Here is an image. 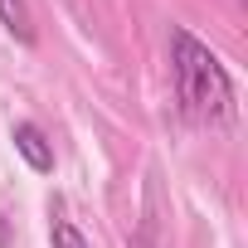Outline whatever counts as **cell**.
Listing matches in <instances>:
<instances>
[{"label":"cell","instance_id":"3","mask_svg":"<svg viewBox=\"0 0 248 248\" xmlns=\"http://www.w3.org/2000/svg\"><path fill=\"white\" fill-rule=\"evenodd\" d=\"M0 25H5L20 44H34V25H30V10L25 0H0Z\"/></svg>","mask_w":248,"mask_h":248},{"label":"cell","instance_id":"2","mask_svg":"<svg viewBox=\"0 0 248 248\" xmlns=\"http://www.w3.org/2000/svg\"><path fill=\"white\" fill-rule=\"evenodd\" d=\"M15 151L34 170H54V151H49V141H44V132L34 127V122H20V127H15Z\"/></svg>","mask_w":248,"mask_h":248},{"label":"cell","instance_id":"4","mask_svg":"<svg viewBox=\"0 0 248 248\" xmlns=\"http://www.w3.org/2000/svg\"><path fill=\"white\" fill-rule=\"evenodd\" d=\"M49 238H54V248H88V238H83L68 219H54V224H49Z\"/></svg>","mask_w":248,"mask_h":248},{"label":"cell","instance_id":"1","mask_svg":"<svg viewBox=\"0 0 248 248\" xmlns=\"http://www.w3.org/2000/svg\"><path fill=\"white\" fill-rule=\"evenodd\" d=\"M170 68H175V93L185 112L209 127H229L233 122V83L224 63L185 30H170Z\"/></svg>","mask_w":248,"mask_h":248},{"label":"cell","instance_id":"5","mask_svg":"<svg viewBox=\"0 0 248 248\" xmlns=\"http://www.w3.org/2000/svg\"><path fill=\"white\" fill-rule=\"evenodd\" d=\"M0 248H5V224H0Z\"/></svg>","mask_w":248,"mask_h":248}]
</instances>
